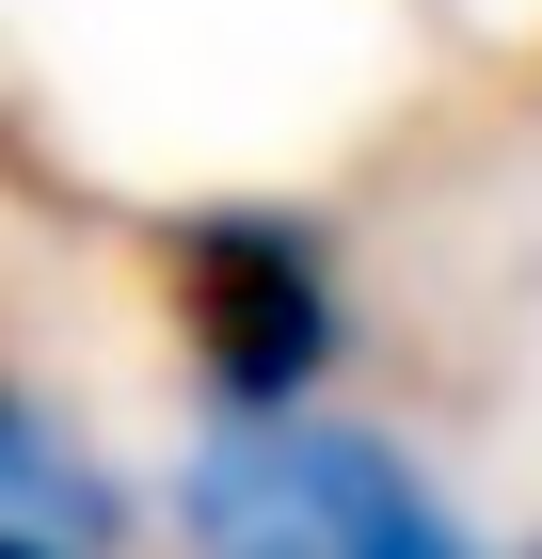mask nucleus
<instances>
[{
	"mask_svg": "<svg viewBox=\"0 0 542 559\" xmlns=\"http://www.w3.org/2000/svg\"><path fill=\"white\" fill-rule=\"evenodd\" d=\"M303 512H320V559H462V527L431 512V479L368 431H320L303 448Z\"/></svg>",
	"mask_w": 542,
	"mask_h": 559,
	"instance_id": "obj_2",
	"label": "nucleus"
},
{
	"mask_svg": "<svg viewBox=\"0 0 542 559\" xmlns=\"http://www.w3.org/2000/svg\"><path fill=\"white\" fill-rule=\"evenodd\" d=\"M176 336H192V368H208V400L240 431H288V400L335 368V257L320 224L288 209H208L176 224Z\"/></svg>",
	"mask_w": 542,
	"mask_h": 559,
	"instance_id": "obj_1",
	"label": "nucleus"
},
{
	"mask_svg": "<svg viewBox=\"0 0 542 559\" xmlns=\"http://www.w3.org/2000/svg\"><path fill=\"white\" fill-rule=\"evenodd\" d=\"M0 559H81V544H16V527H0Z\"/></svg>",
	"mask_w": 542,
	"mask_h": 559,
	"instance_id": "obj_4",
	"label": "nucleus"
},
{
	"mask_svg": "<svg viewBox=\"0 0 542 559\" xmlns=\"http://www.w3.org/2000/svg\"><path fill=\"white\" fill-rule=\"evenodd\" d=\"M0 527H16V544H81V559H96V527H112L48 400H16V416H0Z\"/></svg>",
	"mask_w": 542,
	"mask_h": 559,
	"instance_id": "obj_3",
	"label": "nucleus"
}]
</instances>
